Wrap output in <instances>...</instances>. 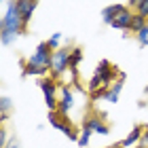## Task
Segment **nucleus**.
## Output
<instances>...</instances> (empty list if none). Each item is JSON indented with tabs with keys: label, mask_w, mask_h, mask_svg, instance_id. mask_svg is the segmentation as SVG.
I'll list each match as a JSON object with an SVG mask.
<instances>
[{
	"label": "nucleus",
	"mask_w": 148,
	"mask_h": 148,
	"mask_svg": "<svg viewBox=\"0 0 148 148\" xmlns=\"http://www.w3.org/2000/svg\"><path fill=\"white\" fill-rule=\"evenodd\" d=\"M136 13H138V15H142L144 19H148V0H142V2L136 6Z\"/></svg>",
	"instance_id": "nucleus-21"
},
{
	"label": "nucleus",
	"mask_w": 148,
	"mask_h": 148,
	"mask_svg": "<svg viewBox=\"0 0 148 148\" xmlns=\"http://www.w3.org/2000/svg\"><path fill=\"white\" fill-rule=\"evenodd\" d=\"M62 40H64V34L62 32H55V34H51L47 38V45L51 47V51H57V49H62Z\"/></svg>",
	"instance_id": "nucleus-16"
},
{
	"label": "nucleus",
	"mask_w": 148,
	"mask_h": 148,
	"mask_svg": "<svg viewBox=\"0 0 148 148\" xmlns=\"http://www.w3.org/2000/svg\"><path fill=\"white\" fill-rule=\"evenodd\" d=\"M51 64H53V51L51 47L45 42H38L36 49L30 53L25 59H21L23 76H51Z\"/></svg>",
	"instance_id": "nucleus-1"
},
{
	"label": "nucleus",
	"mask_w": 148,
	"mask_h": 148,
	"mask_svg": "<svg viewBox=\"0 0 148 148\" xmlns=\"http://www.w3.org/2000/svg\"><path fill=\"white\" fill-rule=\"evenodd\" d=\"M142 133H144V127L136 125V127H133V129L127 133L123 140H121L119 144L123 146V148H133V146H138V144H140V138H142Z\"/></svg>",
	"instance_id": "nucleus-11"
},
{
	"label": "nucleus",
	"mask_w": 148,
	"mask_h": 148,
	"mask_svg": "<svg viewBox=\"0 0 148 148\" xmlns=\"http://www.w3.org/2000/svg\"><path fill=\"white\" fill-rule=\"evenodd\" d=\"M138 148H148V127H144V133H142V138H140Z\"/></svg>",
	"instance_id": "nucleus-22"
},
{
	"label": "nucleus",
	"mask_w": 148,
	"mask_h": 148,
	"mask_svg": "<svg viewBox=\"0 0 148 148\" xmlns=\"http://www.w3.org/2000/svg\"><path fill=\"white\" fill-rule=\"evenodd\" d=\"M17 6H19V13H21L23 21L30 23L32 15H34L36 6H38V0H17Z\"/></svg>",
	"instance_id": "nucleus-12"
},
{
	"label": "nucleus",
	"mask_w": 148,
	"mask_h": 148,
	"mask_svg": "<svg viewBox=\"0 0 148 148\" xmlns=\"http://www.w3.org/2000/svg\"><path fill=\"white\" fill-rule=\"evenodd\" d=\"M146 21H148V19H144L142 15H138V13H136V17H133V23H131V32H133V34H136V32H140V30L144 28Z\"/></svg>",
	"instance_id": "nucleus-19"
},
{
	"label": "nucleus",
	"mask_w": 148,
	"mask_h": 148,
	"mask_svg": "<svg viewBox=\"0 0 148 148\" xmlns=\"http://www.w3.org/2000/svg\"><path fill=\"white\" fill-rule=\"evenodd\" d=\"M40 91H42V97H45V104H47V110L49 112H57V104H59V85L53 76H45L40 78Z\"/></svg>",
	"instance_id": "nucleus-5"
},
{
	"label": "nucleus",
	"mask_w": 148,
	"mask_h": 148,
	"mask_svg": "<svg viewBox=\"0 0 148 148\" xmlns=\"http://www.w3.org/2000/svg\"><path fill=\"white\" fill-rule=\"evenodd\" d=\"M4 148H21V142H19L17 138H11V140H9V144H6Z\"/></svg>",
	"instance_id": "nucleus-23"
},
{
	"label": "nucleus",
	"mask_w": 148,
	"mask_h": 148,
	"mask_svg": "<svg viewBox=\"0 0 148 148\" xmlns=\"http://www.w3.org/2000/svg\"><path fill=\"white\" fill-rule=\"evenodd\" d=\"M49 125L53 127V129L62 131L68 140H72V142H76L78 136H80V131L74 127V123H70L68 119H62L57 112H49Z\"/></svg>",
	"instance_id": "nucleus-7"
},
{
	"label": "nucleus",
	"mask_w": 148,
	"mask_h": 148,
	"mask_svg": "<svg viewBox=\"0 0 148 148\" xmlns=\"http://www.w3.org/2000/svg\"><path fill=\"white\" fill-rule=\"evenodd\" d=\"M121 9H123V4H110V6H106V9H102V21L106 25H110Z\"/></svg>",
	"instance_id": "nucleus-14"
},
{
	"label": "nucleus",
	"mask_w": 148,
	"mask_h": 148,
	"mask_svg": "<svg viewBox=\"0 0 148 148\" xmlns=\"http://www.w3.org/2000/svg\"><path fill=\"white\" fill-rule=\"evenodd\" d=\"M136 42L140 47H148V21L144 23V28L140 32H136Z\"/></svg>",
	"instance_id": "nucleus-18"
},
{
	"label": "nucleus",
	"mask_w": 148,
	"mask_h": 148,
	"mask_svg": "<svg viewBox=\"0 0 148 148\" xmlns=\"http://www.w3.org/2000/svg\"><path fill=\"white\" fill-rule=\"evenodd\" d=\"M9 2H11V0H0V4H4V6L9 4Z\"/></svg>",
	"instance_id": "nucleus-25"
},
{
	"label": "nucleus",
	"mask_w": 148,
	"mask_h": 148,
	"mask_svg": "<svg viewBox=\"0 0 148 148\" xmlns=\"http://www.w3.org/2000/svg\"><path fill=\"white\" fill-rule=\"evenodd\" d=\"M91 138H93V131H89V129H83V131H80V136H78V140H76V144H78L80 148H89V144H91Z\"/></svg>",
	"instance_id": "nucleus-17"
},
{
	"label": "nucleus",
	"mask_w": 148,
	"mask_h": 148,
	"mask_svg": "<svg viewBox=\"0 0 148 148\" xmlns=\"http://www.w3.org/2000/svg\"><path fill=\"white\" fill-rule=\"evenodd\" d=\"M11 108H13V99L9 95H2L0 97V116H2V125H4V121H9Z\"/></svg>",
	"instance_id": "nucleus-15"
},
{
	"label": "nucleus",
	"mask_w": 148,
	"mask_h": 148,
	"mask_svg": "<svg viewBox=\"0 0 148 148\" xmlns=\"http://www.w3.org/2000/svg\"><path fill=\"white\" fill-rule=\"evenodd\" d=\"M83 129H89V131H93V136H110V127H108V123L99 116V114H87V116L83 119Z\"/></svg>",
	"instance_id": "nucleus-8"
},
{
	"label": "nucleus",
	"mask_w": 148,
	"mask_h": 148,
	"mask_svg": "<svg viewBox=\"0 0 148 148\" xmlns=\"http://www.w3.org/2000/svg\"><path fill=\"white\" fill-rule=\"evenodd\" d=\"M116 74H121L116 66H112L108 59H99L97 66H95V72H93V76L89 78V83H87V93L95 95V93L106 91V89H108V87L114 83Z\"/></svg>",
	"instance_id": "nucleus-2"
},
{
	"label": "nucleus",
	"mask_w": 148,
	"mask_h": 148,
	"mask_svg": "<svg viewBox=\"0 0 148 148\" xmlns=\"http://www.w3.org/2000/svg\"><path fill=\"white\" fill-rule=\"evenodd\" d=\"M9 129H6V125H2L0 127V148H4L6 144H9Z\"/></svg>",
	"instance_id": "nucleus-20"
},
{
	"label": "nucleus",
	"mask_w": 148,
	"mask_h": 148,
	"mask_svg": "<svg viewBox=\"0 0 148 148\" xmlns=\"http://www.w3.org/2000/svg\"><path fill=\"white\" fill-rule=\"evenodd\" d=\"M76 91L78 89H74L72 85L68 83H64L62 87H59V104H57V114L62 119H68L70 123H74V119H72V112L76 110Z\"/></svg>",
	"instance_id": "nucleus-4"
},
{
	"label": "nucleus",
	"mask_w": 148,
	"mask_h": 148,
	"mask_svg": "<svg viewBox=\"0 0 148 148\" xmlns=\"http://www.w3.org/2000/svg\"><path fill=\"white\" fill-rule=\"evenodd\" d=\"M83 59H85V53H83V47H72L70 49V72L76 76V72H78V66L83 64Z\"/></svg>",
	"instance_id": "nucleus-13"
},
{
	"label": "nucleus",
	"mask_w": 148,
	"mask_h": 148,
	"mask_svg": "<svg viewBox=\"0 0 148 148\" xmlns=\"http://www.w3.org/2000/svg\"><path fill=\"white\" fill-rule=\"evenodd\" d=\"M25 30H28V23L23 21L21 13H19L17 0H11V2L4 6L2 17H0V32L21 36V34H25Z\"/></svg>",
	"instance_id": "nucleus-3"
},
{
	"label": "nucleus",
	"mask_w": 148,
	"mask_h": 148,
	"mask_svg": "<svg viewBox=\"0 0 148 148\" xmlns=\"http://www.w3.org/2000/svg\"><path fill=\"white\" fill-rule=\"evenodd\" d=\"M133 17H136V11L123 4V9H121V11L116 13L114 21L110 23V28H114V30H121V32H131V23H133Z\"/></svg>",
	"instance_id": "nucleus-10"
},
{
	"label": "nucleus",
	"mask_w": 148,
	"mask_h": 148,
	"mask_svg": "<svg viewBox=\"0 0 148 148\" xmlns=\"http://www.w3.org/2000/svg\"><path fill=\"white\" fill-rule=\"evenodd\" d=\"M123 83H125V74L121 72L119 74V80H114V83L108 87L106 91H102V93H95V95H91L93 99H106L108 104H119V99H121V93H123Z\"/></svg>",
	"instance_id": "nucleus-9"
},
{
	"label": "nucleus",
	"mask_w": 148,
	"mask_h": 148,
	"mask_svg": "<svg viewBox=\"0 0 148 148\" xmlns=\"http://www.w3.org/2000/svg\"><path fill=\"white\" fill-rule=\"evenodd\" d=\"M66 72H70V49L62 47V49L53 51V64H51V76L53 78H62Z\"/></svg>",
	"instance_id": "nucleus-6"
},
{
	"label": "nucleus",
	"mask_w": 148,
	"mask_h": 148,
	"mask_svg": "<svg viewBox=\"0 0 148 148\" xmlns=\"http://www.w3.org/2000/svg\"><path fill=\"white\" fill-rule=\"evenodd\" d=\"M140 2H142V0H129V9H133V11H136V6H138Z\"/></svg>",
	"instance_id": "nucleus-24"
},
{
	"label": "nucleus",
	"mask_w": 148,
	"mask_h": 148,
	"mask_svg": "<svg viewBox=\"0 0 148 148\" xmlns=\"http://www.w3.org/2000/svg\"><path fill=\"white\" fill-rule=\"evenodd\" d=\"M144 95H146V97H148V87H146V89H144Z\"/></svg>",
	"instance_id": "nucleus-26"
}]
</instances>
